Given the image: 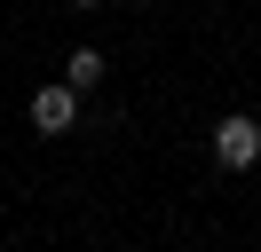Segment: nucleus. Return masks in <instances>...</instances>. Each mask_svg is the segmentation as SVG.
Returning <instances> with one entry per match:
<instances>
[{
	"mask_svg": "<svg viewBox=\"0 0 261 252\" xmlns=\"http://www.w3.org/2000/svg\"><path fill=\"white\" fill-rule=\"evenodd\" d=\"M214 166H222V173L261 166V118H253V110H229V118H214Z\"/></svg>",
	"mask_w": 261,
	"mask_h": 252,
	"instance_id": "1",
	"label": "nucleus"
},
{
	"mask_svg": "<svg viewBox=\"0 0 261 252\" xmlns=\"http://www.w3.org/2000/svg\"><path fill=\"white\" fill-rule=\"evenodd\" d=\"M80 126V87L56 79V87H32V134H71Z\"/></svg>",
	"mask_w": 261,
	"mask_h": 252,
	"instance_id": "2",
	"label": "nucleus"
},
{
	"mask_svg": "<svg viewBox=\"0 0 261 252\" xmlns=\"http://www.w3.org/2000/svg\"><path fill=\"white\" fill-rule=\"evenodd\" d=\"M64 79H71V87H95V79H103V55H95V47H71V55H64Z\"/></svg>",
	"mask_w": 261,
	"mask_h": 252,
	"instance_id": "3",
	"label": "nucleus"
},
{
	"mask_svg": "<svg viewBox=\"0 0 261 252\" xmlns=\"http://www.w3.org/2000/svg\"><path fill=\"white\" fill-rule=\"evenodd\" d=\"M71 8H103V0H71Z\"/></svg>",
	"mask_w": 261,
	"mask_h": 252,
	"instance_id": "4",
	"label": "nucleus"
},
{
	"mask_svg": "<svg viewBox=\"0 0 261 252\" xmlns=\"http://www.w3.org/2000/svg\"><path fill=\"white\" fill-rule=\"evenodd\" d=\"M253 118H261V110H253Z\"/></svg>",
	"mask_w": 261,
	"mask_h": 252,
	"instance_id": "5",
	"label": "nucleus"
}]
</instances>
